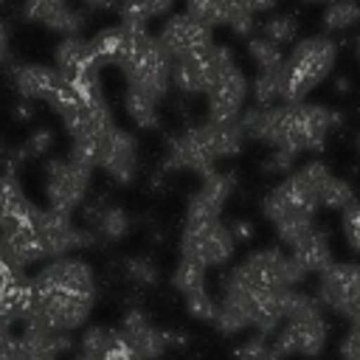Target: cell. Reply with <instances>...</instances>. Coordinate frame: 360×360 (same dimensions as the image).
Segmentation results:
<instances>
[{
    "label": "cell",
    "instance_id": "9c48e42d",
    "mask_svg": "<svg viewBox=\"0 0 360 360\" xmlns=\"http://www.w3.org/2000/svg\"><path fill=\"white\" fill-rule=\"evenodd\" d=\"M172 56L158 45V39H152L132 62L121 65L124 76H127V87L141 90L146 96H152L155 101H160L166 96V90L172 87Z\"/></svg>",
    "mask_w": 360,
    "mask_h": 360
},
{
    "label": "cell",
    "instance_id": "cb8c5ba5",
    "mask_svg": "<svg viewBox=\"0 0 360 360\" xmlns=\"http://www.w3.org/2000/svg\"><path fill=\"white\" fill-rule=\"evenodd\" d=\"M172 87H177L186 96L205 93V76H202V68H200L197 56H186V59L172 62Z\"/></svg>",
    "mask_w": 360,
    "mask_h": 360
},
{
    "label": "cell",
    "instance_id": "4fadbf2b",
    "mask_svg": "<svg viewBox=\"0 0 360 360\" xmlns=\"http://www.w3.org/2000/svg\"><path fill=\"white\" fill-rule=\"evenodd\" d=\"M231 188H233V177L231 174H219V172L205 174L202 183H200V188L188 200L186 222H211V219H219Z\"/></svg>",
    "mask_w": 360,
    "mask_h": 360
},
{
    "label": "cell",
    "instance_id": "f546056e",
    "mask_svg": "<svg viewBox=\"0 0 360 360\" xmlns=\"http://www.w3.org/2000/svg\"><path fill=\"white\" fill-rule=\"evenodd\" d=\"M248 53H250V59H253V65L259 68V70H276V68H281L284 65V51H281V45H276L273 39H267V37H256V39H250L248 42Z\"/></svg>",
    "mask_w": 360,
    "mask_h": 360
},
{
    "label": "cell",
    "instance_id": "e575fe53",
    "mask_svg": "<svg viewBox=\"0 0 360 360\" xmlns=\"http://www.w3.org/2000/svg\"><path fill=\"white\" fill-rule=\"evenodd\" d=\"M186 309H188V315L197 318V321H214V315H217V301L208 295V290H200V292L186 295Z\"/></svg>",
    "mask_w": 360,
    "mask_h": 360
},
{
    "label": "cell",
    "instance_id": "ba28073f",
    "mask_svg": "<svg viewBox=\"0 0 360 360\" xmlns=\"http://www.w3.org/2000/svg\"><path fill=\"white\" fill-rule=\"evenodd\" d=\"M34 231L39 236V245L45 250V259H59L68 256L76 248L93 245L96 236L90 231H82L73 222V214L68 211H56V208H37L34 214Z\"/></svg>",
    "mask_w": 360,
    "mask_h": 360
},
{
    "label": "cell",
    "instance_id": "7c38bea8",
    "mask_svg": "<svg viewBox=\"0 0 360 360\" xmlns=\"http://www.w3.org/2000/svg\"><path fill=\"white\" fill-rule=\"evenodd\" d=\"M98 166L104 169V174L115 183H129L138 172V143L129 132L124 129H110V135L101 143V155H98Z\"/></svg>",
    "mask_w": 360,
    "mask_h": 360
},
{
    "label": "cell",
    "instance_id": "9a60e30c",
    "mask_svg": "<svg viewBox=\"0 0 360 360\" xmlns=\"http://www.w3.org/2000/svg\"><path fill=\"white\" fill-rule=\"evenodd\" d=\"M121 335L124 340L129 343V349L141 357V360H152V357H160L166 349H169V338H166V329H158L149 323V318L138 309H129L124 323H121Z\"/></svg>",
    "mask_w": 360,
    "mask_h": 360
},
{
    "label": "cell",
    "instance_id": "4dcf8cb0",
    "mask_svg": "<svg viewBox=\"0 0 360 360\" xmlns=\"http://www.w3.org/2000/svg\"><path fill=\"white\" fill-rule=\"evenodd\" d=\"M205 270H208V267H202V264L194 262V259H180V264L174 267L172 281H174V287H177L183 295H191V292L205 290Z\"/></svg>",
    "mask_w": 360,
    "mask_h": 360
},
{
    "label": "cell",
    "instance_id": "277c9868",
    "mask_svg": "<svg viewBox=\"0 0 360 360\" xmlns=\"http://www.w3.org/2000/svg\"><path fill=\"white\" fill-rule=\"evenodd\" d=\"M318 208H321V194L298 174V169L290 172L278 186H273L262 202V214L273 225H281L290 219H315Z\"/></svg>",
    "mask_w": 360,
    "mask_h": 360
},
{
    "label": "cell",
    "instance_id": "ffe728a7",
    "mask_svg": "<svg viewBox=\"0 0 360 360\" xmlns=\"http://www.w3.org/2000/svg\"><path fill=\"white\" fill-rule=\"evenodd\" d=\"M53 68L65 76V79H79L90 70H98V59L93 56L90 51V39H82V37H65L56 48V56H53Z\"/></svg>",
    "mask_w": 360,
    "mask_h": 360
},
{
    "label": "cell",
    "instance_id": "8fae6325",
    "mask_svg": "<svg viewBox=\"0 0 360 360\" xmlns=\"http://www.w3.org/2000/svg\"><path fill=\"white\" fill-rule=\"evenodd\" d=\"M250 93L248 76L242 73V68L236 65L233 70H228L222 79H217L208 90H205V110L211 121H239L242 110H245V98Z\"/></svg>",
    "mask_w": 360,
    "mask_h": 360
},
{
    "label": "cell",
    "instance_id": "bcb514c9",
    "mask_svg": "<svg viewBox=\"0 0 360 360\" xmlns=\"http://www.w3.org/2000/svg\"><path fill=\"white\" fill-rule=\"evenodd\" d=\"M354 56L360 59V34H357V39H354Z\"/></svg>",
    "mask_w": 360,
    "mask_h": 360
},
{
    "label": "cell",
    "instance_id": "7bdbcfd3",
    "mask_svg": "<svg viewBox=\"0 0 360 360\" xmlns=\"http://www.w3.org/2000/svg\"><path fill=\"white\" fill-rule=\"evenodd\" d=\"M352 90V82L346 79V76H340V79H335V93H340V96H346Z\"/></svg>",
    "mask_w": 360,
    "mask_h": 360
},
{
    "label": "cell",
    "instance_id": "30bf717a",
    "mask_svg": "<svg viewBox=\"0 0 360 360\" xmlns=\"http://www.w3.org/2000/svg\"><path fill=\"white\" fill-rule=\"evenodd\" d=\"M158 45L172 56V59H186V56H197L202 53L208 45H214L211 37V25L200 22L197 17H191L188 11L183 14H172L160 31H158Z\"/></svg>",
    "mask_w": 360,
    "mask_h": 360
},
{
    "label": "cell",
    "instance_id": "6da1fadb",
    "mask_svg": "<svg viewBox=\"0 0 360 360\" xmlns=\"http://www.w3.org/2000/svg\"><path fill=\"white\" fill-rule=\"evenodd\" d=\"M340 112L323 104H270V107H248L239 115V127L245 138L264 141L273 149H284L292 155L323 149L329 132L340 124Z\"/></svg>",
    "mask_w": 360,
    "mask_h": 360
},
{
    "label": "cell",
    "instance_id": "74e56055",
    "mask_svg": "<svg viewBox=\"0 0 360 360\" xmlns=\"http://www.w3.org/2000/svg\"><path fill=\"white\" fill-rule=\"evenodd\" d=\"M51 141H53L51 129H34V132L28 135L25 149H20V152H17V158H22V160H25V155H34V158L45 155V152L51 149Z\"/></svg>",
    "mask_w": 360,
    "mask_h": 360
},
{
    "label": "cell",
    "instance_id": "60d3db41",
    "mask_svg": "<svg viewBox=\"0 0 360 360\" xmlns=\"http://www.w3.org/2000/svg\"><path fill=\"white\" fill-rule=\"evenodd\" d=\"M231 233H233V239H236V242H245V239H250V236H253V225H250V222H245V219H239V222H233V225H231Z\"/></svg>",
    "mask_w": 360,
    "mask_h": 360
},
{
    "label": "cell",
    "instance_id": "484cf974",
    "mask_svg": "<svg viewBox=\"0 0 360 360\" xmlns=\"http://www.w3.org/2000/svg\"><path fill=\"white\" fill-rule=\"evenodd\" d=\"M124 104H127V112H129V118L135 121V127H141V129H152V127H158V101H155L152 96L127 87V98H124Z\"/></svg>",
    "mask_w": 360,
    "mask_h": 360
},
{
    "label": "cell",
    "instance_id": "1f68e13d",
    "mask_svg": "<svg viewBox=\"0 0 360 360\" xmlns=\"http://www.w3.org/2000/svg\"><path fill=\"white\" fill-rule=\"evenodd\" d=\"M186 11L191 17H197L200 22L217 28V25H225L228 0H186Z\"/></svg>",
    "mask_w": 360,
    "mask_h": 360
},
{
    "label": "cell",
    "instance_id": "b9f144b4",
    "mask_svg": "<svg viewBox=\"0 0 360 360\" xmlns=\"http://www.w3.org/2000/svg\"><path fill=\"white\" fill-rule=\"evenodd\" d=\"M276 3H278V0H248V6L253 8V14H264V11L276 8Z\"/></svg>",
    "mask_w": 360,
    "mask_h": 360
},
{
    "label": "cell",
    "instance_id": "8992f818",
    "mask_svg": "<svg viewBox=\"0 0 360 360\" xmlns=\"http://www.w3.org/2000/svg\"><path fill=\"white\" fill-rule=\"evenodd\" d=\"M233 248H236V239L231 233V225H222V219L183 225V233H180L183 259H194L202 267H217L233 256Z\"/></svg>",
    "mask_w": 360,
    "mask_h": 360
},
{
    "label": "cell",
    "instance_id": "d4e9b609",
    "mask_svg": "<svg viewBox=\"0 0 360 360\" xmlns=\"http://www.w3.org/2000/svg\"><path fill=\"white\" fill-rule=\"evenodd\" d=\"M93 228H96V233H98L101 239L118 242V239H124L127 231H129V217H127V211L118 208V205H104V208L98 211V217L93 219Z\"/></svg>",
    "mask_w": 360,
    "mask_h": 360
},
{
    "label": "cell",
    "instance_id": "7402d4cb",
    "mask_svg": "<svg viewBox=\"0 0 360 360\" xmlns=\"http://www.w3.org/2000/svg\"><path fill=\"white\" fill-rule=\"evenodd\" d=\"M174 0H121L118 17L124 25H149L158 17H166Z\"/></svg>",
    "mask_w": 360,
    "mask_h": 360
},
{
    "label": "cell",
    "instance_id": "5bb4252c",
    "mask_svg": "<svg viewBox=\"0 0 360 360\" xmlns=\"http://www.w3.org/2000/svg\"><path fill=\"white\" fill-rule=\"evenodd\" d=\"M22 17L45 25L51 31H59L65 37H73L84 25V11L70 6V0H25Z\"/></svg>",
    "mask_w": 360,
    "mask_h": 360
},
{
    "label": "cell",
    "instance_id": "d6986e66",
    "mask_svg": "<svg viewBox=\"0 0 360 360\" xmlns=\"http://www.w3.org/2000/svg\"><path fill=\"white\" fill-rule=\"evenodd\" d=\"M166 166H169V169H186V172H194V174H200V177H205V174L214 172V160H211V155L202 149V143H200L194 127L186 129L183 135L172 138L169 155H166Z\"/></svg>",
    "mask_w": 360,
    "mask_h": 360
},
{
    "label": "cell",
    "instance_id": "44dd1931",
    "mask_svg": "<svg viewBox=\"0 0 360 360\" xmlns=\"http://www.w3.org/2000/svg\"><path fill=\"white\" fill-rule=\"evenodd\" d=\"M290 256L304 267L307 276H321L335 259H332V248H329V239H326V231L321 228H312L304 239H298L292 248H290Z\"/></svg>",
    "mask_w": 360,
    "mask_h": 360
},
{
    "label": "cell",
    "instance_id": "f1b7e54d",
    "mask_svg": "<svg viewBox=\"0 0 360 360\" xmlns=\"http://www.w3.org/2000/svg\"><path fill=\"white\" fill-rule=\"evenodd\" d=\"M354 202H357V194H354L352 183L332 174V177L326 180L323 191H321V205L329 208V211H346V208L354 205Z\"/></svg>",
    "mask_w": 360,
    "mask_h": 360
},
{
    "label": "cell",
    "instance_id": "8d00e7d4",
    "mask_svg": "<svg viewBox=\"0 0 360 360\" xmlns=\"http://www.w3.org/2000/svg\"><path fill=\"white\" fill-rule=\"evenodd\" d=\"M127 276L135 284H155L158 281V270L149 259H127Z\"/></svg>",
    "mask_w": 360,
    "mask_h": 360
},
{
    "label": "cell",
    "instance_id": "f6af8a7d",
    "mask_svg": "<svg viewBox=\"0 0 360 360\" xmlns=\"http://www.w3.org/2000/svg\"><path fill=\"white\" fill-rule=\"evenodd\" d=\"M17 115H20V118H31V107H28V104H20V107H17Z\"/></svg>",
    "mask_w": 360,
    "mask_h": 360
},
{
    "label": "cell",
    "instance_id": "7a4b0ae2",
    "mask_svg": "<svg viewBox=\"0 0 360 360\" xmlns=\"http://www.w3.org/2000/svg\"><path fill=\"white\" fill-rule=\"evenodd\" d=\"M338 42L326 34L304 37L281 65V104L304 101L335 68Z\"/></svg>",
    "mask_w": 360,
    "mask_h": 360
},
{
    "label": "cell",
    "instance_id": "83f0119b",
    "mask_svg": "<svg viewBox=\"0 0 360 360\" xmlns=\"http://www.w3.org/2000/svg\"><path fill=\"white\" fill-rule=\"evenodd\" d=\"M250 96L259 107L281 104V68L276 70H259L250 82Z\"/></svg>",
    "mask_w": 360,
    "mask_h": 360
},
{
    "label": "cell",
    "instance_id": "836d02e7",
    "mask_svg": "<svg viewBox=\"0 0 360 360\" xmlns=\"http://www.w3.org/2000/svg\"><path fill=\"white\" fill-rule=\"evenodd\" d=\"M236 360H284L276 349L273 340H267V335H253L248 338L239 349H236Z\"/></svg>",
    "mask_w": 360,
    "mask_h": 360
},
{
    "label": "cell",
    "instance_id": "ac0fdd59",
    "mask_svg": "<svg viewBox=\"0 0 360 360\" xmlns=\"http://www.w3.org/2000/svg\"><path fill=\"white\" fill-rule=\"evenodd\" d=\"M11 82H14V87H17V93L22 98H28V101H48L51 93L59 87L62 73L56 68L28 62V65H14L11 68Z\"/></svg>",
    "mask_w": 360,
    "mask_h": 360
},
{
    "label": "cell",
    "instance_id": "4316f807",
    "mask_svg": "<svg viewBox=\"0 0 360 360\" xmlns=\"http://www.w3.org/2000/svg\"><path fill=\"white\" fill-rule=\"evenodd\" d=\"M121 45H124V25H110V28H101L98 34L90 37V51L93 56L101 62H118V53H121Z\"/></svg>",
    "mask_w": 360,
    "mask_h": 360
},
{
    "label": "cell",
    "instance_id": "3957f363",
    "mask_svg": "<svg viewBox=\"0 0 360 360\" xmlns=\"http://www.w3.org/2000/svg\"><path fill=\"white\" fill-rule=\"evenodd\" d=\"M326 335H329V326H326L321 301L307 295V292L292 290L287 318H284V323H281V329L273 340L278 354L281 357H290V354L315 357V354H321V349L326 343Z\"/></svg>",
    "mask_w": 360,
    "mask_h": 360
},
{
    "label": "cell",
    "instance_id": "2e32d148",
    "mask_svg": "<svg viewBox=\"0 0 360 360\" xmlns=\"http://www.w3.org/2000/svg\"><path fill=\"white\" fill-rule=\"evenodd\" d=\"M37 205L22 194L14 172H3L0 174V233L14 231V228H25L34 222Z\"/></svg>",
    "mask_w": 360,
    "mask_h": 360
},
{
    "label": "cell",
    "instance_id": "603a6c76",
    "mask_svg": "<svg viewBox=\"0 0 360 360\" xmlns=\"http://www.w3.org/2000/svg\"><path fill=\"white\" fill-rule=\"evenodd\" d=\"M321 22H323L326 34L349 31V28L360 25V3L357 0H329L321 14Z\"/></svg>",
    "mask_w": 360,
    "mask_h": 360
},
{
    "label": "cell",
    "instance_id": "d590c367",
    "mask_svg": "<svg viewBox=\"0 0 360 360\" xmlns=\"http://www.w3.org/2000/svg\"><path fill=\"white\" fill-rule=\"evenodd\" d=\"M343 236H346L349 248L360 253V202H354L343 211Z\"/></svg>",
    "mask_w": 360,
    "mask_h": 360
},
{
    "label": "cell",
    "instance_id": "52a82bcc",
    "mask_svg": "<svg viewBox=\"0 0 360 360\" xmlns=\"http://www.w3.org/2000/svg\"><path fill=\"white\" fill-rule=\"evenodd\" d=\"M318 301L352 323L360 321V264L332 262L318 276Z\"/></svg>",
    "mask_w": 360,
    "mask_h": 360
},
{
    "label": "cell",
    "instance_id": "d6a6232c",
    "mask_svg": "<svg viewBox=\"0 0 360 360\" xmlns=\"http://www.w3.org/2000/svg\"><path fill=\"white\" fill-rule=\"evenodd\" d=\"M262 37L273 39L276 45H290V42L298 37V22H295V17H290V14L270 17V20L262 22Z\"/></svg>",
    "mask_w": 360,
    "mask_h": 360
},
{
    "label": "cell",
    "instance_id": "f35d334b",
    "mask_svg": "<svg viewBox=\"0 0 360 360\" xmlns=\"http://www.w3.org/2000/svg\"><path fill=\"white\" fill-rule=\"evenodd\" d=\"M295 158H298V155H292V152L273 149V152L267 155V160L262 163V169H264V172H273V174H290L292 166H295Z\"/></svg>",
    "mask_w": 360,
    "mask_h": 360
},
{
    "label": "cell",
    "instance_id": "c3c4849f",
    "mask_svg": "<svg viewBox=\"0 0 360 360\" xmlns=\"http://www.w3.org/2000/svg\"><path fill=\"white\" fill-rule=\"evenodd\" d=\"M357 155H360V135H357Z\"/></svg>",
    "mask_w": 360,
    "mask_h": 360
},
{
    "label": "cell",
    "instance_id": "7dc6e473",
    "mask_svg": "<svg viewBox=\"0 0 360 360\" xmlns=\"http://www.w3.org/2000/svg\"><path fill=\"white\" fill-rule=\"evenodd\" d=\"M3 152H6V146H3V141H0V158H3Z\"/></svg>",
    "mask_w": 360,
    "mask_h": 360
},
{
    "label": "cell",
    "instance_id": "e0dca14e",
    "mask_svg": "<svg viewBox=\"0 0 360 360\" xmlns=\"http://www.w3.org/2000/svg\"><path fill=\"white\" fill-rule=\"evenodd\" d=\"M202 149L211 155V160H222V158H231L242 149V141H245V132L239 127V121H211L205 118V124H197L194 127Z\"/></svg>",
    "mask_w": 360,
    "mask_h": 360
},
{
    "label": "cell",
    "instance_id": "ee69618b",
    "mask_svg": "<svg viewBox=\"0 0 360 360\" xmlns=\"http://www.w3.org/2000/svg\"><path fill=\"white\" fill-rule=\"evenodd\" d=\"M84 6H90V8H110L112 6V0H82Z\"/></svg>",
    "mask_w": 360,
    "mask_h": 360
},
{
    "label": "cell",
    "instance_id": "ab89813d",
    "mask_svg": "<svg viewBox=\"0 0 360 360\" xmlns=\"http://www.w3.org/2000/svg\"><path fill=\"white\" fill-rule=\"evenodd\" d=\"M11 59V31L6 25V20H0V65Z\"/></svg>",
    "mask_w": 360,
    "mask_h": 360
},
{
    "label": "cell",
    "instance_id": "5b68a950",
    "mask_svg": "<svg viewBox=\"0 0 360 360\" xmlns=\"http://www.w3.org/2000/svg\"><path fill=\"white\" fill-rule=\"evenodd\" d=\"M90 177H93V169L79 163L76 158H56L48 163L45 169V197H48V208H56V211H68L73 214L87 191H90Z\"/></svg>",
    "mask_w": 360,
    "mask_h": 360
}]
</instances>
